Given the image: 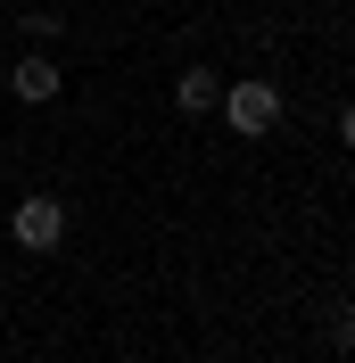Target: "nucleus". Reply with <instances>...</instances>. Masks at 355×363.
Returning a JSON list of instances; mask_svg holds the SVG:
<instances>
[{"instance_id": "f257e3e1", "label": "nucleus", "mask_w": 355, "mask_h": 363, "mask_svg": "<svg viewBox=\"0 0 355 363\" xmlns=\"http://www.w3.org/2000/svg\"><path fill=\"white\" fill-rule=\"evenodd\" d=\"M215 108L231 116V133H240V140H265L273 124H281V91H273V83H223Z\"/></svg>"}, {"instance_id": "f03ea898", "label": "nucleus", "mask_w": 355, "mask_h": 363, "mask_svg": "<svg viewBox=\"0 0 355 363\" xmlns=\"http://www.w3.org/2000/svg\"><path fill=\"white\" fill-rule=\"evenodd\" d=\"M9 231H17V248L50 256L58 240H67V206L50 199V190H33V199H17V215H9Z\"/></svg>"}, {"instance_id": "7ed1b4c3", "label": "nucleus", "mask_w": 355, "mask_h": 363, "mask_svg": "<svg viewBox=\"0 0 355 363\" xmlns=\"http://www.w3.org/2000/svg\"><path fill=\"white\" fill-rule=\"evenodd\" d=\"M9 91H17L25 108H50V99H58L67 83H58V67H50L42 50H33V58H17V67H9Z\"/></svg>"}, {"instance_id": "20e7f679", "label": "nucleus", "mask_w": 355, "mask_h": 363, "mask_svg": "<svg viewBox=\"0 0 355 363\" xmlns=\"http://www.w3.org/2000/svg\"><path fill=\"white\" fill-rule=\"evenodd\" d=\"M174 99H182V108H190V116H199V108H215V99H223V74H215V67H182Z\"/></svg>"}]
</instances>
